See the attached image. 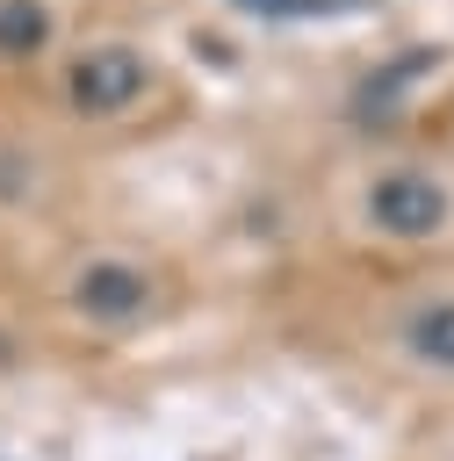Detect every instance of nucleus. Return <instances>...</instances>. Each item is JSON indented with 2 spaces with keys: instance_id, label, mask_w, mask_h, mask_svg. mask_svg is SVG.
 <instances>
[{
  "instance_id": "obj_1",
  "label": "nucleus",
  "mask_w": 454,
  "mask_h": 461,
  "mask_svg": "<svg viewBox=\"0 0 454 461\" xmlns=\"http://www.w3.org/2000/svg\"><path fill=\"white\" fill-rule=\"evenodd\" d=\"M317 230L368 274L454 259V144L411 130L339 151L317 180Z\"/></svg>"
},
{
  "instance_id": "obj_2",
  "label": "nucleus",
  "mask_w": 454,
  "mask_h": 461,
  "mask_svg": "<svg viewBox=\"0 0 454 461\" xmlns=\"http://www.w3.org/2000/svg\"><path fill=\"white\" fill-rule=\"evenodd\" d=\"M317 339L353 382L396 396L411 425L454 418V259L389 267V274L360 267L346 303L324 310Z\"/></svg>"
},
{
  "instance_id": "obj_3",
  "label": "nucleus",
  "mask_w": 454,
  "mask_h": 461,
  "mask_svg": "<svg viewBox=\"0 0 454 461\" xmlns=\"http://www.w3.org/2000/svg\"><path fill=\"white\" fill-rule=\"evenodd\" d=\"M187 303V267L137 230H72L36 274V317L65 346H137Z\"/></svg>"
},
{
  "instance_id": "obj_4",
  "label": "nucleus",
  "mask_w": 454,
  "mask_h": 461,
  "mask_svg": "<svg viewBox=\"0 0 454 461\" xmlns=\"http://www.w3.org/2000/svg\"><path fill=\"white\" fill-rule=\"evenodd\" d=\"M173 101H180L173 58L144 29H108V22H79V36L36 79L43 130L50 137H79V144L144 137V130L180 115Z\"/></svg>"
},
{
  "instance_id": "obj_5",
  "label": "nucleus",
  "mask_w": 454,
  "mask_h": 461,
  "mask_svg": "<svg viewBox=\"0 0 454 461\" xmlns=\"http://www.w3.org/2000/svg\"><path fill=\"white\" fill-rule=\"evenodd\" d=\"M72 36H79V7L72 0H0V79L7 86H36Z\"/></svg>"
},
{
  "instance_id": "obj_6",
  "label": "nucleus",
  "mask_w": 454,
  "mask_h": 461,
  "mask_svg": "<svg viewBox=\"0 0 454 461\" xmlns=\"http://www.w3.org/2000/svg\"><path fill=\"white\" fill-rule=\"evenodd\" d=\"M389 461H454V418L411 425V439H404V447H396Z\"/></svg>"
},
{
  "instance_id": "obj_7",
  "label": "nucleus",
  "mask_w": 454,
  "mask_h": 461,
  "mask_svg": "<svg viewBox=\"0 0 454 461\" xmlns=\"http://www.w3.org/2000/svg\"><path fill=\"white\" fill-rule=\"evenodd\" d=\"M425 130H432V137H447V144H454V86H447V94H440V108H432V122H425Z\"/></svg>"
}]
</instances>
